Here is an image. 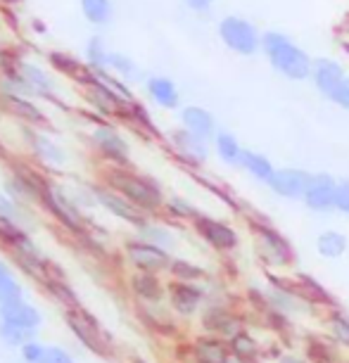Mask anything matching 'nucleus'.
<instances>
[{
  "label": "nucleus",
  "instance_id": "25",
  "mask_svg": "<svg viewBox=\"0 0 349 363\" xmlns=\"http://www.w3.org/2000/svg\"><path fill=\"white\" fill-rule=\"evenodd\" d=\"M5 102H8V107L12 109V112L24 116V119L31 121V124H40V121H45V116L40 114V109L36 105H31L29 100H24L22 95H8Z\"/></svg>",
  "mask_w": 349,
  "mask_h": 363
},
{
  "label": "nucleus",
  "instance_id": "37",
  "mask_svg": "<svg viewBox=\"0 0 349 363\" xmlns=\"http://www.w3.org/2000/svg\"><path fill=\"white\" fill-rule=\"evenodd\" d=\"M204 323H207V328H216V330H226L231 323V318L226 316L223 311H209L207 318H204Z\"/></svg>",
  "mask_w": 349,
  "mask_h": 363
},
{
  "label": "nucleus",
  "instance_id": "26",
  "mask_svg": "<svg viewBox=\"0 0 349 363\" xmlns=\"http://www.w3.org/2000/svg\"><path fill=\"white\" fill-rule=\"evenodd\" d=\"M197 361L200 363H228V352L214 340L197 342Z\"/></svg>",
  "mask_w": 349,
  "mask_h": 363
},
{
  "label": "nucleus",
  "instance_id": "22",
  "mask_svg": "<svg viewBox=\"0 0 349 363\" xmlns=\"http://www.w3.org/2000/svg\"><path fill=\"white\" fill-rule=\"evenodd\" d=\"M316 250L326 259H340L347 250V238L338 230H326L316 240Z\"/></svg>",
  "mask_w": 349,
  "mask_h": 363
},
{
  "label": "nucleus",
  "instance_id": "11",
  "mask_svg": "<svg viewBox=\"0 0 349 363\" xmlns=\"http://www.w3.org/2000/svg\"><path fill=\"white\" fill-rule=\"evenodd\" d=\"M181 124L183 128H188L190 133L200 135L204 140H211L216 135V119L204 107H197V105L186 107L181 112Z\"/></svg>",
  "mask_w": 349,
  "mask_h": 363
},
{
  "label": "nucleus",
  "instance_id": "8",
  "mask_svg": "<svg viewBox=\"0 0 349 363\" xmlns=\"http://www.w3.org/2000/svg\"><path fill=\"white\" fill-rule=\"evenodd\" d=\"M195 225L200 230V235L207 240L209 245H214L216 250H233L238 245V233L228 228V225L214 221V218L200 216L195 218Z\"/></svg>",
  "mask_w": 349,
  "mask_h": 363
},
{
  "label": "nucleus",
  "instance_id": "43",
  "mask_svg": "<svg viewBox=\"0 0 349 363\" xmlns=\"http://www.w3.org/2000/svg\"><path fill=\"white\" fill-rule=\"evenodd\" d=\"M183 3L195 12H207L211 5H214V0H183Z\"/></svg>",
  "mask_w": 349,
  "mask_h": 363
},
{
  "label": "nucleus",
  "instance_id": "9",
  "mask_svg": "<svg viewBox=\"0 0 349 363\" xmlns=\"http://www.w3.org/2000/svg\"><path fill=\"white\" fill-rule=\"evenodd\" d=\"M93 143L98 145V150L102 155H107L109 160L126 164L128 160V143L121 138L119 133L114 131L112 126H100L93 131Z\"/></svg>",
  "mask_w": 349,
  "mask_h": 363
},
{
  "label": "nucleus",
  "instance_id": "41",
  "mask_svg": "<svg viewBox=\"0 0 349 363\" xmlns=\"http://www.w3.org/2000/svg\"><path fill=\"white\" fill-rule=\"evenodd\" d=\"M169 207L174 209L176 214H181V216H186V214H188V216H195V209L190 207V204L183 202V200H179V197H174V200H171Z\"/></svg>",
  "mask_w": 349,
  "mask_h": 363
},
{
  "label": "nucleus",
  "instance_id": "24",
  "mask_svg": "<svg viewBox=\"0 0 349 363\" xmlns=\"http://www.w3.org/2000/svg\"><path fill=\"white\" fill-rule=\"evenodd\" d=\"M81 12L91 24H107L112 19V0H81Z\"/></svg>",
  "mask_w": 349,
  "mask_h": 363
},
{
  "label": "nucleus",
  "instance_id": "19",
  "mask_svg": "<svg viewBox=\"0 0 349 363\" xmlns=\"http://www.w3.org/2000/svg\"><path fill=\"white\" fill-rule=\"evenodd\" d=\"M240 167L248 171V174L255 176L257 181H264V183H269L271 176H273V171H276L269 157L262 155V152H255V150H245Z\"/></svg>",
  "mask_w": 349,
  "mask_h": 363
},
{
  "label": "nucleus",
  "instance_id": "36",
  "mask_svg": "<svg viewBox=\"0 0 349 363\" xmlns=\"http://www.w3.org/2000/svg\"><path fill=\"white\" fill-rule=\"evenodd\" d=\"M174 273L179 278H183V280H193V278H200L202 276V271L200 269H195V266H190V264H186V262H176L174 266Z\"/></svg>",
  "mask_w": 349,
  "mask_h": 363
},
{
  "label": "nucleus",
  "instance_id": "13",
  "mask_svg": "<svg viewBox=\"0 0 349 363\" xmlns=\"http://www.w3.org/2000/svg\"><path fill=\"white\" fill-rule=\"evenodd\" d=\"M98 200L102 202V207H107L109 211H112V214H116L119 218H124V221H131L135 225H145V216H143V209L135 207V204L128 200V197L107 193V190H100Z\"/></svg>",
  "mask_w": 349,
  "mask_h": 363
},
{
  "label": "nucleus",
  "instance_id": "34",
  "mask_svg": "<svg viewBox=\"0 0 349 363\" xmlns=\"http://www.w3.org/2000/svg\"><path fill=\"white\" fill-rule=\"evenodd\" d=\"M233 352L238 356H252L255 354V342L248 335H238L236 340H233Z\"/></svg>",
  "mask_w": 349,
  "mask_h": 363
},
{
  "label": "nucleus",
  "instance_id": "29",
  "mask_svg": "<svg viewBox=\"0 0 349 363\" xmlns=\"http://www.w3.org/2000/svg\"><path fill=\"white\" fill-rule=\"evenodd\" d=\"M109 69H114L119 77H124L128 81H135L140 77V72H138V67H135L133 60H128L126 55H121V52L109 55Z\"/></svg>",
  "mask_w": 349,
  "mask_h": 363
},
{
  "label": "nucleus",
  "instance_id": "30",
  "mask_svg": "<svg viewBox=\"0 0 349 363\" xmlns=\"http://www.w3.org/2000/svg\"><path fill=\"white\" fill-rule=\"evenodd\" d=\"M15 299H19V285L15 283V278L10 276V271L0 264V304L15 301Z\"/></svg>",
  "mask_w": 349,
  "mask_h": 363
},
{
  "label": "nucleus",
  "instance_id": "42",
  "mask_svg": "<svg viewBox=\"0 0 349 363\" xmlns=\"http://www.w3.org/2000/svg\"><path fill=\"white\" fill-rule=\"evenodd\" d=\"M45 363H72V359L62 352V349H48Z\"/></svg>",
  "mask_w": 349,
  "mask_h": 363
},
{
  "label": "nucleus",
  "instance_id": "2",
  "mask_svg": "<svg viewBox=\"0 0 349 363\" xmlns=\"http://www.w3.org/2000/svg\"><path fill=\"white\" fill-rule=\"evenodd\" d=\"M218 38L223 40L228 50L243 55V57H250V55L262 50V36H259L257 26L243 17H223L218 22Z\"/></svg>",
  "mask_w": 349,
  "mask_h": 363
},
{
  "label": "nucleus",
  "instance_id": "39",
  "mask_svg": "<svg viewBox=\"0 0 349 363\" xmlns=\"http://www.w3.org/2000/svg\"><path fill=\"white\" fill-rule=\"evenodd\" d=\"M45 349L38 345H26L24 347V359L29 363H45Z\"/></svg>",
  "mask_w": 349,
  "mask_h": 363
},
{
  "label": "nucleus",
  "instance_id": "12",
  "mask_svg": "<svg viewBox=\"0 0 349 363\" xmlns=\"http://www.w3.org/2000/svg\"><path fill=\"white\" fill-rule=\"evenodd\" d=\"M128 252V259L138 266L143 271H157V269H164L169 264V257L164 255L162 247L157 245H148V242H131L126 247Z\"/></svg>",
  "mask_w": 349,
  "mask_h": 363
},
{
  "label": "nucleus",
  "instance_id": "18",
  "mask_svg": "<svg viewBox=\"0 0 349 363\" xmlns=\"http://www.w3.org/2000/svg\"><path fill=\"white\" fill-rule=\"evenodd\" d=\"M214 147H216V155L221 157V162L231 164V167H236V164L243 162V152H245V150L240 147V140H238L233 133L218 131L214 135Z\"/></svg>",
  "mask_w": 349,
  "mask_h": 363
},
{
  "label": "nucleus",
  "instance_id": "16",
  "mask_svg": "<svg viewBox=\"0 0 349 363\" xmlns=\"http://www.w3.org/2000/svg\"><path fill=\"white\" fill-rule=\"evenodd\" d=\"M19 77H22L26 88H29V93H33V95H45V98H50L52 91H55L52 79L36 65L22 62L19 65Z\"/></svg>",
  "mask_w": 349,
  "mask_h": 363
},
{
  "label": "nucleus",
  "instance_id": "10",
  "mask_svg": "<svg viewBox=\"0 0 349 363\" xmlns=\"http://www.w3.org/2000/svg\"><path fill=\"white\" fill-rule=\"evenodd\" d=\"M171 143L179 150L181 157H186L190 164H202L207 162V140L200 138V135L190 133L188 128H179V131L171 133Z\"/></svg>",
  "mask_w": 349,
  "mask_h": 363
},
{
  "label": "nucleus",
  "instance_id": "14",
  "mask_svg": "<svg viewBox=\"0 0 349 363\" xmlns=\"http://www.w3.org/2000/svg\"><path fill=\"white\" fill-rule=\"evenodd\" d=\"M259 242H262V252H264L266 262H271L273 266H285L290 262L292 252L278 233H273L269 228H259Z\"/></svg>",
  "mask_w": 349,
  "mask_h": 363
},
{
  "label": "nucleus",
  "instance_id": "21",
  "mask_svg": "<svg viewBox=\"0 0 349 363\" xmlns=\"http://www.w3.org/2000/svg\"><path fill=\"white\" fill-rule=\"evenodd\" d=\"M29 143L33 147V152H36L40 160L48 162V164H62L67 160L65 150L57 145L55 140H50L48 135H40V133H29Z\"/></svg>",
  "mask_w": 349,
  "mask_h": 363
},
{
  "label": "nucleus",
  "instance_id": "38",
  "mask_svg": "<svg viewBox=\"0 0 349 363\" xmlns=\"http://www.w3.org/2000/svg\"><path fill=\"white\" fill-rule=\"evenodd\" d=\"M3 337L10 342V345H22L24 337H26V333H24V328H19V325H5L3 328Z\"/></svg>",
  "mask_w": 349,
  "mask_h": 363
},
{
  "label": "nucleus",
  "instance_id": "33",
  "mask_svg": "<svg viewBox=\"0 0 349 363\" xmlns=\"http://www.w3.org/2000/svg\"><path fill=\"white\" fill-rule=\"evenodd\" d=\"M331 100L338 105L340 109H347L349 112V77L342 79V84L335 88V93L331 95Z\"/></svg>",
  "mask_w": 349,
  "mask_h": 363
},
{
  "label": "nucleus",
  "instance_id": "15",
  "mask_svg": "<svg viewBox=\"0 0 349 363\" xmlns=\"http://www.w3.org/2000/svg\"><path fill=\"white\" fill-rule=\"evenodd\" d=\"M148 93L160 107H167V109H176L181 102V95H179V88L176 84L167 77H153L148 79Z\"/></svg>",
  "mask_w": 349,
  "mask_h": 363
},
{
  "label": "nucleus",
  "instance_id": "17",
  "mask_svg": "<svg viewBox=\"0 0 349 363\" xmlns=\"http://www.w3.org/2000/svg\"><path fill=\"white\" fill-rule=\"evenodd\" d=\"M0 313H3L5 323L19 325V328H33V325H38V320H40L36 309H31V306L22 304L19 299L0 304Z\"/></svg>",
  "mask_w": 349,
  "mask_h": 363
},
{
  "label": "nucleus",
  "instance_id": "23",
  "mask_svg": "<svg viewBox=\"0 0 349 363\" xmlns=\"http://www.w3.org/2000/svg\"><path fill=\"white\" fill-rule=\"evenodd\" d=\"M202 299V292L195 290V287L190 285H174L171 287V301H174V306L179 309L181 313H193L195 306L200 304Z\"/></svg>",
  "mask_w": 349,
  "mask_h": 363
},
{
  "label": "nucleus",
  "instance_id": "3",
  "mask_svg": "<svg viewBox=\"0 0 349 363\" xmlns=\"http://www.w3.org/2000/svg\"><path fill=\"white\" fill-rule=\"evenodd\" d=\"M112 186L140 209H157L162 204V190L150 178L126 174V171H112Z\"/></svg>",
  "mask_w": 349,
  "mask_h": 363
},
{
  "label": "nucleus",
  "instance_id": "45",
  "mask_svg": "<svg viewBox=\"0 0 349 363\" xmlns=\"http://www.w3.org/2000/svg\"><path fill=\"white\" fill-rule=\"evenodd\" d=\"M280 363H304V361H299V359H283Z\"/></svg>",
  "mask_w": 349,
  "mask_h": 363
},
{
  "label": "nucleus",
  "instance_id": "6",
  "mask_svg": "<svg viewBox=\"0 0 349 363\" xmlns=\"http://www.w3.org/2000/svg\"><path fill=\"white\" fill-rule=\"evenodd\" d=\"M347 74L342 69V65L338 60H331V57H318L314 60V69H311V79H314V86L321 95L331 98L335 93V88L342 84Z\"/></svg>",
  "mask_w": 349,
  "mask_h": 363
},
{
  "label": "nucleus",
  "instance_id": "28",
  "mask_svg": "<svg viewBox=\"0 0 349 363\" xmlns=\"http://www.w3.org/2000/svg\"><path fill=\"white\" fill-rule=\"evenodd\" d=\"M133 290L135 294H140V297H145V299H160V294H162L160 283H157V278L150 271L138 273V276L133 278Z\"/></svg>",
  "mask_w": 349,
  "mask_h": 363
},
{
  "label": "nucleus",
  "instance_id": "5",
  "mask_svg": "<svg viewBox=\"0 0 349 363\" xmlns=\"http://www.w3.org/2000/svg\"><path fill=\"white\" fill-rule=\"evenodd\" d=\"M335 188L338 181L331 174H314L302 200L314 211H331L335 209Z\"/></svg>",
  "mask_w": 349,
  "mask_h": 363
},
{
  "label": "nucleus",
  "instance_id": "32",
  "mask_svg": "<svg viewBox=\"0 0 349 363\" xmlns=\"http://www.w3.org/2000/svg\"><path fill=\"white\" fill-rule=\"evenodd\" d=\"M335 209L342 211V214H349V178L338 181V188H335Z\"/></svg>",
  "mask_w": 349,
  "mask_h": 363
},
{
  "label": "nucleus",
  "instance_id": "44",
  "mask_svg": "<svg viewBox=\"0 0 349 363\" xmlns=\"http://www.w3.org/2000/svg\"><path fill=\"white\" fill-rule=\"evenodd\" d=\"M50 287L55 292H60V299H65V301H70V304H74V294L67 290V287H62V285H52L50 283Z\"/></svg>",
  "mask_w": 349,
  "mask_h": 363
},
{
  "label": "nucleus",
  "instance_id": "35",
  "mask_svg": "<svg viewBox=\"0 0 349 363\" xmlns=\"http://www.w3.org/2000/svg\"><path fill=\"white\" fill-rule=\"evenodd\" d=\"M333 333L340 342L349 345V320L345 316H340V313H335L333 316Z\"/></svg>",
  "mask_w": 349,
  "mask_h": 363
},
{
  "label": "nucleus",
  "instance_id": "31",
  "mask_svg": "<svg viewBox=\"0 0 349 363\" xmlns=\"http://www.w3.org/2000/svg\"><path fill=\"white\" fill-rule=\"evenodd\" d=\"M143 233H145V238L150 240L153 245H157V247H171V235L167 230H162V228H155V225H140Z\"/></svg>",
  "mask_w": 349,
  "mask_h": 363
},
{
  "label": "nucleus",
  "instance_id": "20",
  "mask_svg": "<svg viewBox=\"0 0 349 363\" xmlns=\"http://www.w3.org/2000/svg\"><path fill=\"white\" fill-rule=\"evenodd\" d=\"M67 323L72 325V330L77 333V337L84 342L86 347H91L98 354H102V342L98 337V333H95L91 320H88L86 316H81V313H77V311H74V313L70 311V313H67Z\"/></svg>",
  "mask_w": 349,
  "mask_h": 363
},
{
  "label": "nucleus",
  "instance_id": "1",
  "mask_svg": "<svg viewBox=\"0 0 349 363\" xmlns=\"http://www.w3.org/2000/svg\"><path fill=\"white\" fill-rule=\"evenodd\" d=\"M262 50L280 77L290 81H306L311 77L314 60L309 57V52L292 38H287L285 33L266 31L262 36Z\"/></svg>",
  "mask_w": 349,
  "mask_h": 363
},
{
  "label": "nucleus",
  "instance_id": "40",
  "mask_svg": "<svg viewBox=\"0 0 349 363\" xmlns=\"http://www.w3.org/2000/svg\"><path fill=\"white\" fill-rule=\"evenodd\" d=\"M0 216L3 218H10V221H17L19 218V211L15 207V200H8V197L0 195Z\"/></svg>",
  "mask_w": 349,
  "mask_h": 363
},
{
  "label": "nucleus",
  "instance_id": "27",
  "mask_svg": "<svg viewBox=\"0 0 349 363\" xmlns=\"http://www.w3.org/2000/svg\"><path fill=\"white\" fill-rule=\"evenodd\" d=\"M86 55H88V65H91L93 72H100V69H107L109 67V52L105 43H102V38H91L88 40V48H86Z\"/></svg>",
  "mask_w": 349,
  "mask_h": 363
},
{
  "label": "nucleus",
  "instance_id": "7",
  "mask_svg": "<svg viewBox=\"0 0 349 363\" xmlns=\"http://www.w3.org/2000/svg\"><path fill=\"white\" fill-rule=\"evenodd\" d=\"M43 200L48 204V209H50L65 225H70V228H74V230L81 228V223H84V221H81V214L77 211V207H74V202L70 200V197L62 193V190H60V188H45Z\"/></svg>",
  "mask_w": 349,
  "mask_h": 363
},
{
  "label": "nucleus",
  "instance_id": "4",
  "mask_svg": "<svg viewBox=\"0 0 349 363\" xmlns=\"http://www.w3.org/2000/svg\"><path fill=\"white\" fill-rule=\"evenodd\" d=\"M311 183V174H306L302 169H276L269 181L271 190L287 200H299L304 197L306 188Z\"/></svg>",
  "mask_w": 349,
  "mask_h": 363
}]
</instances>
